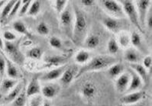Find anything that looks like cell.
Returning a JSON list of instances; mask_svg holds the SVG:
<instances>
[{"label": "cell", "mask_w": 152, "mask_h": 106, "mask_svg": "<svg viewBox=\"0 0 152 106\" xmlns=\"http://www.w3.org/2000/svg\"><path fill=\"white\" fill-rule=\"evenodd\" d=\"M74 13V23L72 33V41L77 46H82L85 38L88 35L89 31V20L87 15L82 9L72 4Z\"/></svg>", "instance_id": "cell-1"}, {"label": "cell", "mask_w": 152, "mask_h": 106, "mask_svg": "<svg viewBox=\"0 0 152 106\" xmlns=\"http://www.w3.org/2000/svg\"><path fill=\"white\" fill-rule=\"evenodd\" d=\"M118 60L113 56L110 55H98L95 57L91 58L90 61L86 64L83 65L79 69L76 79L82 76L83 74L94 71L108 69L111 65L117 63Z\"/></svg>", "instance_id": "cell-2"}, {"label": "cell", "mask_w": 152, "mask_h": 106, "mask_svg": "<svg viewBox=\"0 0 152 106\" xmlns=\"http://www.w3.org/2000/svg\"><path fill=\"white\" fill-rule=\"evenodd\" d=\"M119 2L123 9L125 17H127L131 23L138 29V32L145 33L144 29L141 28L140 25L139 18H138V12H137L134 2L129 1V0H122V1H119Z\"/></svg>", "instance_id": "cell-3"}, {"label": "cell", "mask_w": 152, "mask_h": 106, "mask_svg": "<svg viewBox=\"0 0 152 106\" xmlns=\"http://www.w3.org/2000/svg\"><path fill=\"white\" fill-rule=\"evenodd\" d=\"M59 18L61 27L63 31L68 38L72 40V33H73V27L74 23V13H73L72 3L70 5L69 2L64 11L59 15Z\"/></svg>", "instance_id": "cell-4"}, {"label": "cell", "mask_w": 152, "mask_h": 106, "mask_svg": "<svg viewBox=\"0 0 152 106\" xmlns=\"http://www.w3.org/2000/svg\"><path fill=\"white\" fill-rule=\"evenodd\" d=\"M101 6L107 12L109 16L120 19L125 18L123 9L119 1L113 0H102L99 2Z\"/></svg>", "instance_id": "cell-5"}, {"label": "cell", "mask_w": 152, "mask_h": 106, "mask_svg": "<svg viewBox=\"0 0 152 106\" xmlns=\"http://www.w3.org/2000/svg\"><path fill=\"white\" fill-rule=\"evenodd\" d=\"M3 50L10 58V60L18 65L23 64L24 55L20 50L19 44L15 42H4Z\"/></svg>", "instance_id": "cell-6"}, {"label": "cell", "mask_w": 152, "mask_h": 106, "mask_svg": "<svg viewBox=\"0 0 152 106\" xmlns=\"http://www.w3.org/2000/svg\"><path fill=\"white\" fill-rule=\"evenodd\" d=\"M137 12H138V18H139L140 25L141 28L145 30V18L149 9L151 8V1L150 0H138L134 2Z\"/></svg>", "instance_id": "cell-7"}, {"label": "cell", "mask_w": 152, "mask_h": 106, "mask_svg": "<svg viewBox=\"0 0 152 106\" xmlns=\"http://www.w3.org/2000/svg\"><path fill=\"white\" fill-rule=\"evenodd\" d=\"M66 67H67L66 65H63L61 67H55L49 71L44 73L39 76L40 81L45 82V83H51L52 81L60 79L62 74L64 72V70H66Z\"/></svg>", "instance_id": "cell-8"}, {"label": "cell", "mask_w": 152, "mask_h": 106, "mask_svg": "<svg viewBox=\"0 0 152 106\" xmlns=\"http://www.w3.org/2000/svg\"><path fill=\"white\" fill-rule=\"evenodd\" d=\"M145 92L138 90L135 92H131L125 93L121 98L120 102L122 105H135L138 104L145 98Z\"/></svg>", "instance_id": "cell-9"}, {"label": "cell", "mask_w": 152, "mask_h": 106, "mask_svg": "<svg viewBox=\"0 0 152 106\" xmlns=\"http://www.w3.org/2000/svg\"><path fill=\"white\" fill-rule=\"evenodd\" d=\"M41 85L39 79V75L34 74L29 81L27 87L25 88V92L28 98H32L37 95H41Z\"/></svg>", "instance_id": "cell-10"}, {"label": "cell", "mask_w": 152, "mask_h": 106, "mask_svg": "<svg viewBox=\"0 0 152 106\" xmlns=\"http://www.w3.org/2000/svg\"><path fill=\"white\" fill-rule=\"evenodd\" d=\"M61 90L59 84L54 83H47L41 86V95L46 100L53 99L58 95Z\"/></svg>", "instance_id": "cell-11"}, {"label": "cell", "mask_w": 152, "mask_h": 106, "mask_svg": "<svg viewBox=\"0 0 152 106\" xmlns=\"http://www.w3.org/2000/svg\"><path fill=\"white\" fill-rule=\"evenodd\" d=\"M79 69H77V66H70L66 67L64 73L60 78V83L63 86H67L76 79Z\"/></svg>", "instance_id": "cell-12"}, {"label": "cell", "mask_w": 152, "mask_h": 106, "mask_svg": "<svg viewBox=\"0 0 152 106\" xmlns=\"http://www.w3.org/2000/svg\"><path fill=\"white\" fill-rule=\"evenodd\" d=\"M102 22L104 27L110 32L116 34V33L121 32V30L122 29V23L121 22L120 19L113 18L109 15L104 17L102 18Z\"/></svg>", "instance_id": "cell-13"}, {"label": "cell", "mask_w": 152, "mask_h": 106, "mask_svg": "<svg viewBox=\"0 0 152 106\" xmlns=\"http://www.w3.org/2000/svg\"><path fill=\"white\" fill-rule=\"evenodd\" d=\"M131 76L129 72H125L119 76L116 79H115V89H116L117 92L120 94H123L127 92L129 86V83H130Z\"/></svg>", "instance_id": "cell-14"}, {"label": "cell", "mask_w": 152, "mask_h": 106, "mask_svg": "<svg viewBox=\"0 0 152 106\" xmlns=\"http://www.w3.org/2000/svg\"><path fill=\"white\" fill-rule=\"evenodd\" d=\"M124 59L129 64L139 63V62L142 60V55L138 50L134 49V47H129L125 49L124 53Z\"/></svg>", "instance_id": "cell-15"}, {"label": "cell", "mask_w": 152, "mask_h": 106, "mask_svg": "<svg viewBox=\"0 0 152 106\" xmlns=\"http://www.w3.org/2000/svg\"><path fill=\"white\" fill-rule=\"evenodd\" d=\"M131 44L132 45L134 49L138 50L141 54H145L148 51L146 45L144 43L143 39L141 38L139 32L134 31L131 34Z\"/></svg>", "instance_id": "cell-16"}, {"label": "cell", "mask_w": 152, "mask_h": 106, "mask_svg": "<svg viewBox=\"0 0 152 106\" xmlns=\"http://www.w3.org/2000/svg\"><path fill=\"white\" fill-rule=\"evenodd\" d=\"M129 67H130L131 70H133L141 78L144 84H148V83L151 74L149 73L148 70L145 69L141 65V63H132V64H129Z\"/></svg>", "instance_id": "cell-17"}, {"label": "cell", "mask_w": 152, "mask_h": 106, "mask_svg": "<svg viewBox=\"0 0 152 106\" xmlns=\"http://www.w3.org/2000/svg\"><path fill=\"white\" fill-rule=\"evenodd\" d=\"M25 84L22 81H18L17 85L12 89L7 94V95H4L3 96V102L6 104H9V103H12L15 99L18 97V95L21 93L22 90L25 89Z\"/></svg>", "instance_id": "cell-18"}, {"label": "cell", "mask_w": 152, "mask_h": 106, "mask_svg": "<svg viewBox=\"0 0 152 106\" xmlns=\"http://www.w3.org/2000/svg\"><path fill=\"white\" fill-rule=\"evenodd\" d=\"M128 72L130 74L131 79L127 92H135V91L141 90V89L142 88V86H143L144 85L143 82H142V80L141 79V78H140L133 70H131L130 68H129Z\"/></svg>", "instance_id": "cell-19"}, {"label": "cell", "mask_w": 152, "mask_h": 106, "mask_svg": "<svg viewBox=\"0 0 152 106\" xmlns=\"http://www.w3.org/2000/svg\"><path fill=\"white\" fill-rule=\"evenodd\" d=\"M45 63L48 67H61L66 63V57L61 55H48L44 58Z\"/></svg>", "instance_id": "cell-20"}, {"label": "cell", "mask_w": 152, "mask_h": 106, "mask_svg": "<svg viewBox=\"0 0 152 106\" xmlns=\"http://www.w3.org/2000/svg\"><path fill=\"white\" fill-rule=\"evenodd\" d=\"M100 44V38L98 35L94 34H88L87 37L85 38L84 41L83 43L82 46L86 50H94Z\"/></svg>", "instance_id": "cell-21"}, {"label": "cell", "mask_w": 152, "mask_h": 106, "mask_svg": "<svg viewBox=\"0 0 152 106\" xmlns=\"http://www.w3.org/2000/svg\"><path fill=\"white\" fill-rule=\"evenodd\" d=\"M5 58H6V74H7L8 78L18 80V79H19L20 76H21V74H20L18 69L17 68L16 66L15 65V63H13L12 61H11L9 58L6 57V56H5Z\"/></svg>", "instance_id": "cell-22"}, {"label": "cell", "mask_w": 152, "mask_h": 106, "mask_svg": "<svg viewBox=\"0 0 152 106\" xmlns=\"http://www.w3.org/2000/svg\"><path fill=\"white\" fill-rule=\"evenodd\" d=\"M80 92L82 95L85 99H93V97L96 94L97 89L93 83L87 82V83H85L83 85Z\"/></svg>", "instance_id": "cell-23"}, {"label": "cell", "mask_w": 152, "mask_h": 106, "mask_svg": "<svg viewBox=\"0 0 152 106\" xmlns=\"http://www.w3.org/2000/svg\"><path fill=\"white\" fill-rule=\"evenodd\" d=\"M18 83V80L17 79H9V78H6L2 80L0 83V93L2 95H6L9 93L13 88L17 85Z\"/></svg>", "instance_id": "cell-24"}, {"label": "cell", "mask_w": 152, "mask_h": 106, "mask_svg": "<svg viewBox=\"0 0 152 106\" xmlns=\"http://www.w3.org/2000/svg\"><path fill=\"white\" fill-rule=\"evenodd\" d=\"M125 73V67L122 63L117 62L114 64L111 65L107 69V73L111 79H116L119 76Z\"/></svg>", "instance_id": "cell-25"}, {"label": "cell", "mask_w": 152, "mask_h": 106, "mask_svg": "<svg viewBox=\"0 0 152 106\" xmlns=\"http://www.w3.org/2000/svg\"><path fill=\"white\" fill-rule=\"evenodd\" d=\"M90 60H91L90 53L86 49L78 50L74 56V60L77 64L84 65L90 61Z\"/></svg>", "instance_id": "cell-26"}, {"label": "cell", "mask_w": 152, "mask_h": 106, "mask_svg": "<svg viewBox=\"0 0 152 106\" xmlns=\"http://www.w3.org/2000/svg\"><path fill=\"white\" fill-rule=\"evenodd\" d=\"M16 1L15 0H12V1H8L4 5L0 11V22H6L8 17L9 15V13L11 12L13 6L15 4Z\"/></svg>", "instance_id": "cell-27"}, {"label": "cell", "mask_w": 152, "mask_h": 106, "mask_svg": "<svg viewBox=\"0 0 152 106\" xmlns=\"http://www.w3.org/2000/svg\"><path fill=\"white\" fill-rule=\"evenodd\" d=\"M120 48L127 49L131 44V35L127 32H119L118 40H116Z\"/></svg>", "instance_id": "cell-28"}, {"label": "cell", "mask_w": 152, "mask_h": 106, "mask_svg": "<svg viewBox=\"0 0 152 106\" xmlns=\"http://www.w3.org/2000/svg\"><path fill=\"white\" fill-rule=\"evenodd\" d=\"M12 28L14 29V31H15L16 32L19 33L21 34H23L25 36L31 37V33L28 31L27 26L25 25L24 22H22V21L18 20V21H15L12 23Z\"/></svg>", "instance_id": "cell-29"}, {"label": "cell", "mask_w": 152, "mask_h": 106, "mask_svg": "<svg viewBox=\"0 0 152 106\" xmlns=\"http://www.w3.org/2000/svg\"><path fill=\"white\" fill-rule=\"evenodd\" d=\"M120 50V47L118 42L115 38H112L109 40L107 43V51L110 56H113L117 54Z\"/></svg>", "instance_id": "cell-30"}, {"label": "cell", "mask_w": 152, "mask_h": 106, "mask_svg": "<svg viewBox=\"0 0 152 106\" xmlns=\"http://www.w3.org/2000/svg\"><path fill=\"white\" fill-rule=\"evenodd\" d=\"M28 99L26 92H25V87L22 90L21 93L18 95V97L11 103V106H27Z\"/></svg>", "instance_id": "cell-31"}, {"label": "cell", "mask_w": 152, "mask_h": 106, "mask_svg": "<svg viewBox=\"0 0 152 106\" xmlns=\"http://www.w3.org/2000/svg\"><path fill=\"white\" fill-rule=\"evenodd\" d=\"M43 49L40 47H34L27 51V57L32 60H40L43 56Z\"/></svg>", "instance_id": "cell-32"}, {"label": "cell", "mask_w": 152, "mask_h": 106, "mask_svg": "<svg viewBox=\"0 0 152 106\" xmlns=\"http://www.w3.org/2000/svg\"><path fill=\"white\" fill-rule=\"evenodd\" d=\"M41 2H39V1H31L30 6H29L28 11L27 12V15L30 17H34L38 15L41 11Z\"/></svg>", "instance_id": "cell-33"}, {"label": "cell", "mask_w": 152, "mask_h": 106, "mask_svg": "<svg viewBox=\"0 0 152 106\" xmlns=\"http://www.w3.org/2000/svg\"><path fill=\"white\" fill-rule=\"evenodd\" d=\"M68 4H69V2L66 0H57L53 2L56 12L57 13L58 15H60L64 11V9H66Z\"/></svg>", "instance_id": "cell-34"}, {"label": "cell", "mask_w": 152, "mask_h": 106, "mask_svg": "<svg viewBox=\"0 0 152 106\" xmlns=\"http://www.w3.org/2000/svg\"><path fill=\"white\" fill-rule=\"evenodd\" d=\"M36 31L40 35H42V36H47L48 35L49 33H50V28H49L48 25H47L45 22H40L37 27H36Z\"/></svg>", "instance_id": "cell-35"}, {"label": "cell", "mask_w": 152, "mask_h": 106, "mask_svg": "<svg viewBox=\"0 0 152 106\" xmlns=\"http://www.w3.org/2000/svg\"><path fill=\"white\" fill-rule=\"evenodd\" d=\"M21 3H22V1H20V0L16 1L15 4L14 6H13L11 12H10V13H9V17H8L7 20H6V22H10V21H11V20H12L15 17L18 15V12H19L20 6H21Z\"/></svg>", "instance_id": "cell-36"}, {"label": "cell", "mask_w": 152, "mask_h": 106, "mask_svg": "<svg viewBox=\"0 0 152 106\" xmlns=\"http://www.w3.org/2000/svg\"><path fill=\"white\" fill-rule=\"evenodd\" d=\"M49 44L52 48L56 49V50H59L61 49L63 47V42L59 38L56 36L50 37L49 39Z\"/></svg>", "instance_id": "cell-37"}, {"label": "cell", "mask_w": 152, "mask_h": 106, "mask_svg": "<svg viewBox=\"0 0 152 106\" xmlns=\"http://www.w3.org/2000/svg\"><path fill=\"white\" fill-rule=\"evenodd\" d=\"M31 1H28V0H25V1H22L21 3V6H20L19 12H18V16L22 17L25 15H27L28 11L29 6L31 5Z\"/></svg>", "instance_id": "cell-38"}, {"label": "cell", "mask_w": 152, "mask_h": 106, "mask_svg": "<svg viewBox=\"0 0 152 106\" xmlns=\"http://www.w3.org/2000/svg\"><path fill=\"white\" fill-rule=\"evenodd\" d=\"M17 38H18L17 34H15L13 31H9V30H6V31H4L3 38L5 40V41L15 42L17 40Z\"/></svg>", "instance_id": "cell-39"}, {"label": "cell", "mask_w": 152, "mask_h": 106, "mask_svg": "<svg viewBox=\"0 0 152 106\" xmlns=\"http://www.w3.org/2000/svg\"><path fill=\"white\" fill-rule=\"evenodd\" d=\"M141 65L145 67V69L148 70L151 68L152 66V57L150 54H148L144 58H142L141 60Z\"/></svg>", "instance_id": "cell-40"}, {"label": "cell", "mask_w": 152, "mask_h": 106, "mask_svg": "<svg viewBox=\"0 0 152 106\" xmlns=\"http://www.w3.org/2000/svg\"><path fill=\"white\" fill-rule=\"evenodd\" d=\"M43 99L41 95H37L34 97L31 98L29 105L28 106H41L43 103Z\"/></svg>", "instance_id": "cell-41"}, {"label": "cell", "mask_w": 152, "mask_h": 106, "mask_svg": "<svg viewBox=\"0 0 152 106\" xmlns=\"http://www.w3.org/2000/svg\"><path fill=\"white\" fill-rule=\"evenodd\" d=\"M145 27L148 29V31H151L152 28V9L151 8L149 9L148 12L147 14L146 18H145Z\"/></svg>", "instance_id": "cell-42"}, {"label": "cell", "mask_w": 152, "mask_h": 106, "mask_svg": "<svg viewBox=\"0 0 152 106\" xmlns=\"http://www.w3.org/2000/svg\"><path fill=\"white\" fill-rule=\"evenodd\" d=\"M6 61L5 56H2V54H0V77H2L6 72Z\"/></svg>", "instance_id": "cell-43"}, {"label": "cell", "mask_w": 152, "mask_h": 106, "mask_svg": "<svg viewBox=\"0 0 152 106\" xmlns=\"http://www.w3.org/2000/svg\"><path fill=\"white\" fill-rule=\"evenodd\" d=\"M80 2L82 6H84L85 7H91L96 3L95 1L93 0H81Z\"/></svg>", "instance_id": "cell-44"}, {"label": "cell", "mask_w": 152, "mask_h": 106, "mask_svg": "<svg viewBox=\"0 0 152 106\" xmlns=\"http://www.w3.org/2000/svg\"><path fill=\"white\" fill-rule=\"evenodd\" d=\"M4 49V41L2 39V38L0 35V50H3Z\"/></svg>", "instance_id": "cell-45"}, {"label": "cell", "mask_w": 152, "mask_h": 106, "mask_svg": "<svg viewBox=\"0 0 152 106\" xmlns=\"http://www.w3.org/2000/svg\"><path fill=\"white\" fill-rule=\"evenodd\" d=\"M41 106H52V105L48 100H44L43 103H42V105Z\"/></svg>", "instance_id": "cell-46"}, {"label": "cell", "mask_w": 152, "mask_h": 106, "mask_svg": "<svg viewBox=\"0 0 152 106\" xmlns=\"http://www.w3.org/2000/svg\"><path fill=\"white\" fill-rule=\"evenodd\" d=\"M120 106H142L141 105V103H138V104H135V105H122Z\"/></svg>", "instance_id": "cell-47"}, {"label": "cell", "mask_w": 152, "mask_h": 106, "mask_svg": "<svg viewBox=\"0 0 152 106\" xmlns=\"http://www.w3.org/2000/svg\"><path fill=\"white\" fill-rule=\"evenodd\" d=\"M6 1H0V11H1V9L3 7V6L6 4Z\"/></svg>", "instance_id": "cell-48"}, {"label": "cell", "mask_w": 152, "mask_h": 106, "mask_svg": "<svg viewBox=\"0 0 152 106\" xmlns=\"http://www.w3.org/2000/svg\"><path fill=\"white\" fill-rule=\"evenodd\" d=\"M0 106H5V105H0Z\"/></svg>", "instance_id": "cell-49"}, {"label": "cell", "mask_w": 152, "mask_h": 106, "mask_svg": "<svg viewBox=\"0 0 152 106\" xmlns=\"http://www.w3.org/2000/svg\"><path fill=\"white\" fill-rule=\"evenodd\" d=\"M0 28H1V24H0Z\"/></svg>", "instance_id": "cell-50"}, {"label": "cell", "mask_w": 152, "mask_h": 106, "mask_svg": "<svg viewBox=\"0 0 152 106\" xmlns=\"http://www.w3.org/2000/svg\"><path fill=\"white\" fill-rule=\"evenodd\" d=\"M0 79H1V77H0Z\"/></svg>", "instance_id": "cell-51"}]
</instances>
